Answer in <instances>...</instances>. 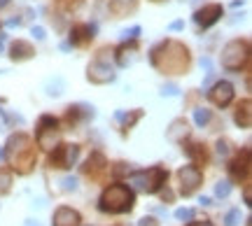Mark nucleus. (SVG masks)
<instances>
[{"instance_id": "f257e3e1", "label": "nucleus", "mask_w": 252, "mask_h": 226, "mask_svg": "<svg viewBox=\"0 0 252 226\" xmlns=\"http://www.w3.org/2000/svg\"><path fill=\"white\" fill-rule=\"evenodd\" d=\"M133 191L124 187V184H112L103 191V196L98 200L100 212L105 215H124L133 210Z\"/></svg>"}, {"instance_id": "f03ea898", "label": "nucleus", "mask_w": 252, "mask_h": 226, "mask_svg": "<svg viewBox=\"0 0 252 226\" xmlns=\"http://www.w3.org/2000/svg\"><path fill=\"white\" fill-rule=\"evenodd\" d=\"M7 161L21 172H28V168L33 166V149H31V142H28L26 136H12L7 142Z\"/></svg>"}, {"instance_id": "7ed1b4c3", "label": "nucleus", "mask_w": 252, "mask_h": 226, "mask_svg": "<svg viewBox=\"0 0 252 226\" xmlns=\"http://www.w3.org/2000/svg\"><path fill=\"white\" fill-rule=\"evenodd\" d=\"M166 180H168V170H163L159 166L150 168V170H138L128 177L131 187L138 191H145V194H157L166 184Z\"/></svg>"}, {"instance_id": "20e7f679", "label": "nucleus", "mask_w": 252, "mask_h": 226, "mask_svg": "<svg viewBox=\"0 0 252 226\" xmlns=\"http://www.w3.org/2000/svg\"><path fill=\"white\" fill-rule=\"evenodd\" d=\"M248 42H241V40H234V42H229L224 47V52H222V65H224L226 70H238L241 65L245 63V58H248Z\"/></svg>"}, {"instance_id": "39448f33", "label": "nucleus", "mask_w": 252, "mask_h": 226, "mask_svg": "<svg viewBox=\"0 0 252 226\" xmlns=\"http://www.w3.org/2000/svg\"><path fill=\"white\" fill-rule=\"evenodd\" d=\"M77 159H80V147L61 145V147H56V152L52 154L49 163H52L54 168H72V166L77 163Z\"/></svg>"}, {"instance_id": "423d86ee", "label": "nucleus", "mask_w": 252, "mask_h": 226, "mask_svg": "<svg viewBox=\"0 0 252 226\" xmlns=\"http://www.w3.org/2000/svg\"><path fill=\"white\" fill-rule=\"evenodd\" d=\"M178 177H180V182H182L180 191L185 196H191V194L201 187V180H203V175H201V170H198L196 166H185V168H180Z\"/></svg>"}, {"instance_id": "0eeeda50", "label": "nucleus", "mask_w": 252, "mask_h": 226, "mask_svg": "<svg viewBox=\"0 0 252 226\" xmlns=\"http://www.w3.org/2000/svg\"><path fill=\"white\" fill-rule=\"evenodd\" d=\"M208 98L215 103L217 108H226L231 100H234V86L229 82H217L215 89L208 91Z\"/></svg>"}, {"instance_id": "6e6552de", "label": "nucleus", "mask_w": 252, "mask_h": 226, "mask_svg": "<svg viewBox=\"0 0 252 226\" xmlns=\"http://www.w3.org/2000/svg\"><path fill=\"white\" fill-rule=\"evenodd\" d=\"M89 80L96 82V84L112 82L115 80V73H112V68H110V65L103 63V58H96V61L89 65Z\"/></svg>"}, {"instance_id": "1a4fd4ad", "label": "nucleus", "mask_w": 252, "mask_h": 226, "mask_svg": "<svg viewBox=\"0 0 252 226\" xmlns=\"http://www.w3.org/2000/svg\"><path fill=\"white\" fill-rule=\"evenodd\" d=\"M220 17H222V5H206L203 9H198L194 19L201 28H210L213 24H217Z\"/></svg>"}, {"instance_id": "9d476101", "label": "nucleus", "mask_w": 252, "mask_h": 226, "mask_svg": "<svg viewBox=\"0 0 252 226\" xmlns=\"http://www.w3.org/2000/svg\"><path fill=\"white\" fill-rule=\"evenodd\" d=\"M52 226H80V212L72 208H59L52 217Z\"/></svg>"}, {"instance_id": "9b49d317", "label": "nucleus", "mask_w": 252, "mask_h": 226, "mask_svg": "<svg viewBox=\"0 0 252 226\" xmlns=\"http://www.w3.org/2000/svg\"><path fill=\"white\" fill-rule=\"evenodd\" d=\"M248 170H250V152L245 149L243 156H238L234 163H231V175L236 180H245L248 177Z\"/></svg>"}, {"instance_id": "f8f14e48", "label": "nucleus", "mask_w": 252, "mask_h": 226, "mask_svg": "<svg viewBox=\"0 0 252 226\" xmlns=\"http://www.w3.org/2000/svg\"><path fill=\"white\" fill-rule=\"evenodd\" d=\"M96 26H75L70 30V42L72 45H87L91 37H94Z\"/></svg>"}, {"instance_id": "ddd939ff", "label": "nucleus", "mask_w": 252, "mask_h": 226, "mask_svg": "<svg viewBox=\"0 0 252 226\" xmlns=\"http://www.w3.org/2000/svg\"><path fill=\"white\" fill-rule=\"evenodd\" d=\"M9 56H12V61H26V58L33 56V47L28 42H24V40H19V42L12 45V54Z\"/></svg>"}, {"instance_id": "4468645a", "label": "nucleus", "mask_w": 252, "mask_h": 226, "mask_svg": "<svg viewBox=\"0 0 252 226\" xmlns=\"http://www.w3.org/2000/svg\"><path fill=\"white\" fill-rule=\"evenodd\" d=\"M138 0H112L110 2V12H115L117 17H126L128 12H133Z\"/></svg>"}, {"instance_id": "2eb2a0df", "label": "nucleus", "mask_w": 252, "mask_h": 226, "mask_svg": "<svg viewBox=\"0 0 252 226\" xmlns=\"http://www.w3.org/2000/svg\"><path fill=\"white\" fill-rule=\"evenodd\" d=\"M236 124L241 128H250V100H245L243 105L236 110Z\"/></svg>"}, {"instance_id": "dca6fc26", "label": "nucleus", "mask_w": 252, "mask_h": 226, "mask_svg": "<svg viewBox=\"0 0 252 226\" xmlns=\"http://www.w3.org/2000/svg\"><path fill=\"white\" fill-rule=\"evenodd\" d=\"M178 133H185V136L189 133L187 121H182V119H178V121H173L171 131H168V140H173V142H175V136H178Z\"/></svg>"}, {"instance_id": "f3484780", "label": "nucleus", "mask_w": 252, "mask_h": 226, "mask_svg": "<svg viewBox=\"0 0 252 226\" xmlns=\"http://www.w3.org/2000/svg\"><path fill=\"white\" fill-rule=\"evenodd\" d=\"M215 194L220 196V198H226V196L231 194V182H229V180L217 182V184H215Z\"/></svg>"}, {"instance_id": "a211bd4d", "label": "nucleus", "mask_w": 252, "mask_h": 226, "mask_svg": "<svg viewBox=\"0 0 252 226\" xmlns=\"http://www.w3.org/2000/svg\"><path fill=\"white\" fill-rule=\"evenodd\" d=\"M194 121H196L198 126H206L208 121H210V110H196L194 112Z\"/></svg>"}, {"instance_id": "6ab92c4d", "label": "nucleus", "mask_w": 252, "mask_h": 226, "mask_svg": "<svg viewBox=\"0 0 252 226\" xmlns=\"http://www.w3.org/2000/svg\"><path fill=\"white\" fill-rule=\"evenodd\" d=\"M241 222V210L236 208V210H229V215H226L224 219V226H236Z\"/></svg>"}, {"instance_id": "aec40b11", "label": "nucleus", "mask_w": 252, "mask_h": 226, "mask_svg": "<svg viewBox=\"0 0 252 226\" xmlns=\"http://www.w3.org/2000/svg\"><path fill=\"white\" fill-rule=\"evenodd\" d=\"M9 184H12V175L9 172H0V194H7Z\"/></svg>"}, {"instance_id": "412c9836", "label": "nucleus", "mask_w": 252, "mask_h": 226, "mask_svg": "<svg viewBox=\"0 0 252 226\" xmlns=\"http://www.w3.org/2000/svg\"><path fill=\"white\" fill-rule=\"evenodd\" d=\"M175 217L180 219V222H189V219L194 217V210L191 208H180V210H175Z\"/></svg>"}, {"instance_id": "4be33fe9", "label": "nucleus", "mask_w": 252, "mask_h": 226, "mask_svg": "<svg viewBox=\"0 0 252 226\" xmlns=\"http://www.w3.org/2000/svg\"><path fill=\"white\" fill-rule=\"evenodd\" d=\"M61 184H63V191H75L77 189V180H75V177H65Z\"/></svg>"}, {"instance_id": "5701e85b", "label": "nucleus", "mask_w": 252, "mask_h": 226, "mask_svg": "<svg viewBox=\"0 0 252 226\" xmlns=\"http://www.w3.org/2000/svg\"><path fill=\"white\" fill-rule=\"evenodd\" d=\"M138 35H140V26H133L131 30H124V33H122V37H124V40H128V37H131V40H135Z\"/></svg>"}, {"instance_id": "b1692460", "label": "nucleus", "mask_w": 252, "mask_h": 226, "mask_svg": "<svg viewBox=\"0 0 252 226\" xmlns=\"http://www.w3.org/2000/svg\"><path fill=\"white\" fill-rule=\"evenodd\" d=\"M217 154H220V156H226V154H229V142H226V140H220V142H217Z\"/></svg>"}, {"instance_id": "393cba45", "label": "nucleus", "mask_w": 252, "mask_h": 226, "mask_svg": "<svg viewBox=\"0 0 252 226\" xmlns=\"http://www.w3.org/2000/svg\"><path fill=\"white\" fill-rule=\"evenodd\" d=\"M31 33H33V35L37 37V40H45V28H40V26H33V30H31Z\"/></svg>"}, {"instance_id": "a878e982", "label": "nucleus", "mask_w": 252, "mask_h": 226, "mask_svg": "<svg viewBox=\"0 0 252 226\" xmlns=\"http://www.w3.org/2000/svg\"><path fill=\"white\" fill-rule=\"evenodd\" d=\"M140 226H154V219L152 217H143L140 219Z\"/></svg>"}, {"instance_id": "bb28decb", "label": "nucleus", "mask_w": 252, "mask_h": 226, "mask_svg": "<svg viewBox=\"0 0 252 226\" xmlns=\"http://www.w3.org/2000/svg\"><path fill=\"white\" fill-rule=\"evenodd\" d=\"M189 226H213V224H210V222H191Z\"/></svg>"}, {"instance_id": "cd10ccee", "label": "nucleus", "mask_w": 252, "mask_h": 226, "mask_svg": "<svg viewBox=\"0 0 252 226\" xmlns=\"http://www.w3.org/2000/svg\"><path fill=\"white\" fill-rule=\"evenodd\" d=\"M198 203H201V205H210V198H208V196H201V200H198Z\"/></svg>"}, {"instance_id": "c85d7f7f", "label": "nucleus", "mask_w": 252, "mask_h": 226, "mask_svg": "<svg viewBox=\"0 0 252 226\" xmlns=\"http://www.w3.org/2000/svg\"><path fill=\"white\" fill-rule=\"evenodd\" d=\"M171 28H173V30H180V28H182V21H175V24H171Z\"/></svg>"}, {"instance_id": "c756f323", "label": "nucleus", "mask_w": 252, "mask_h": 226, "mask_svg": "<svg viewBox=\"0 0 252 226\" xmlns=\"http://www.w3.org/2000/svg\"><path fill=\"white\" fill-rule=\"evenodd\" d=\"M9 2H12V0H0V9H2V7H7Z\"/></svg>"}, {"instance_id": "7c9ffc66", "label": "nucleus", "mask_w": 252, "mask_h": 226, "mask_svg": "<svg viewBox=\"0 0 252 226\" xmlns=\"http://www.w3.org/2000/svg\"><path fill=\"white\" fill-rule=\"evenodd\" d=\"M2 45H5V35H0V52H2Z\"/></svg>"}, {"instance_id": "2f4dec72", "label": "nucleus", "mask_w": 252, "mask_h": 226, "mask_svg": "<svg viewBox=\"0 0 252 226\" xmlns=\"http://www.w3.org/2000/svg\"><path fill=\"white\" fill-rule=\"evenodd\" d=\"M0 159H2V149H0Z\"/></svg>"}]
</instances>
